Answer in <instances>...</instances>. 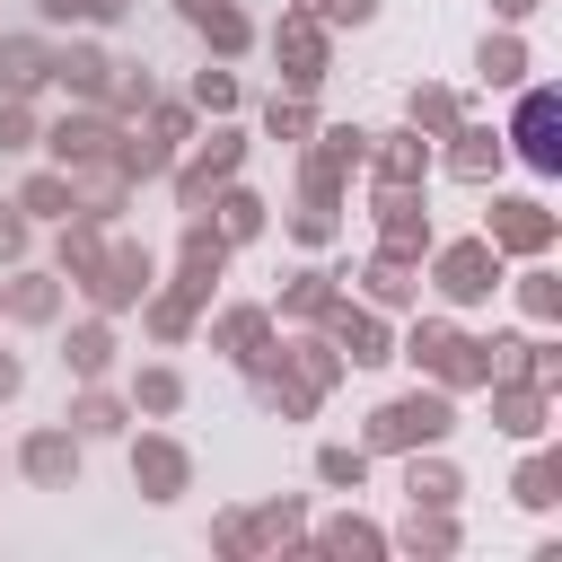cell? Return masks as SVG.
Returning a JSON list of instances; mask_svg holds the SVG:
<instances>
[{"mask_svg": "<svg viewBox=\"0 0 562 562\" xmlns=\"http://www.w3.org/2000/svg\"><path fill=\"white\" fill-rule=\"evenodd\" d=\"M176 9H184V18H193V26H202V18H211V9H220V0H176Z\"/></svg>", "mask_w": 562, "mask_h": 562, "instance_id": "32", "label": "cell"}, {"mask_svg": "<svg viewBox=\"0 0 562 562\" xmlns=\"http://www.w3.org/2000/svg\"><path fill=\"white\" fill-rule=\"evenodd\" d=\"M0 395H18V360L9 351H0Z\"/></svg>", "mask_w": 562, "mask_h": 562, "instance_id": "31", "label": "cell"}, {"mask_svg": "<svg viewBox=\"0 0 562 562\" xmlns=\"http://www.w3.org/2000/svg\"><path fill=\"white\" fill-rule=\"evenodd\" d=\"M79 430H123V413H114L105 395H88V404H79Z\"/></svg>", "mask_w": 562, "mask_h": 562, "instance_id": "29", "label": "cell"}, {"mask_svg": "<svg viewBox=\"0 0 562 562\" xmlns=\"http://www.w3.org/2000/svg\"><path fill=\"white\" fill-rule=\"evenodd\" d=\"M562 105H553V88H527V105H518V158L527 167H562Z\"/></svg>", "mask_w": 562, "mask_h": 562, "instance_id": "2", "label": "cell"}, {"mask_svg": "<svg viewBox=\"0 0 562 562\" xmlns=\"http://www.w3.org/2000/svg\"><path fill=\"white\" fill-rule=\"evenodd\" d=\"M544 237H553L544 202H492V246H518V255H536Z\"/></svg>", "mask_w": 562, "mask_h": 562, "instance_id": "4", "label": "cell"}, {"mask_svg": "<svg viewBox=\"0 0 562 562\" xmlns=\"http://www.w3.org/2000/svg\"><path fill=\"white\" fill-rule=\"evenodd\" d=\"M193 97H202V105H237V79H228V70H202Z\"/></svg>", "mask_w": 562, "mask_h": 562, "instance_id": "25", "label": "cell"}, {"mask_svg": "<svg viewBox=\"0 0 562 562\" xmlns=\"http://www.w3.org/2000/svg\"><path fill=\"white\" fill-rule=\"evenodd\" d=\"M325 544H334V553H378V536H369V527H351V518H342V527H325Z\"/></svg>", "mask_w": 562, "mask_h": 562, "instance_id": "27", "label": "cell"}, {"mask_svg": "<svg viewBox=\"0 0 562 562\" xmlns=\"http://www.w3.org/2000/svg\"><path fill=\"white\" fill-rule=\"evenodd\" d=\"M9 255H26V211H18V202H0V263H9Z\"/></svg>", "mask_w": 562, "mask_h": 562, "instance_id": "24", "label": "cell"}, {"mask_svg": "<svg viewBox=\"0 0 562 562\" xmlns=\"http://www.w3.org/2000/svg\"><path fill=\"white\" fill-rule=\"evenodd\" d=\"M132 474L149 483V501H176V483H184V457H176L167 439H140V448H132Z\"/></svg>", "mask_w": 562, "mask_h": 562, "instance_id": "6", "label": "cell"}, {"mask_svg": "<svg viewBox=\"0 0 562 562\" xmlns=\"http://www.w3.org/2000/svg\"><path fill=\"white\" fill-rule=\"evenodd\" d=\"M53 70H61V88H79V97H88V88L105 79V53H88V44H79V53H61Z\"/></svg>", "mask_w": 562, "mask_h": 562, "instance_id": "13", "label": "cell"}, {"mask_svg": "<svg viewBox=\"0 0 562 562\" xmlns=\"http://www.w3.org/2000/svg\"><path fill=\"white\" fill-rule=\"evenodd\" d=\"M35 79H44V44H35V35H9V44H0V88L26 97Z\"/></svg>", "mask_w": 562, "mask_h": 562, "instance_id": "8", "label": "cell"}, {"mask_svg": "<svg viewBox=\"0 0 562 562\" xmlns=\"http://www.w3.org/2000/svg\"><path fill=\"white\" fill-rule=\"evenodd\" d=\"M105 351H114V342H105V325H79V334H70V351H61V360H70V369H79V378H97V369H105Z\"/></svg>", "mask_w": 562, "mask_h": 562, "instance_id": "12", "label": "cell"}, {"mask_svg": "<svg viewBox=\"0 0 562 562\" xmlns=\"http://www.w3.org/2000/svg\"><path fill=\"white\" fill-rule=\"evenodd\" d=\"M140 404H149V413H176V404H184L176 369H149V378H140Z\"/></svg>", "mask_w": 562, "mask_h": 562, "instance_id": "18", "label": "cell"}, {"mask_svg": "<svg viewBox=\"0 0 562 562\" xmlns=\"http://www.w3.org/2000/svg\"><path fill=\"white\" fill-rule=\"evenodd\" d=\"M492 9H501V18H527V9H536V0H492Z\"/></svg>", "mask_w": 562, "mask_h": 562, "instance_id": "33", "label": "cell"}, {"mask_svg": "<svg viewBox=\"0 0 562 562\" xmlns=\"http://www.w3.org/2000/svg\"><path fill=\"white\" fill-rule=\"evenodd\" d=\"M404 483H413V501H430V509H448V501H457V474H448V465H430V474L413 465Z\"/></svg>", "mask_w": 562, "mask_h": 562, "instance_id": "16", "label": "cell"}, {"mask_svg": "<svg viewBox=\"0 0 562 562\" xmlns=\"http://www.w3.org/2000/svg\"><path fill=\"white\" fill-rule=\"evenodd\" d=\"M413 123H430V132H448V123H457V97H439V88H422V97H413Z\"/></svg>", "mask_w": 562, "mask_h": 562, "instance_id": "19", "label": "cell"}, {"mask_svg": "<svg viewBox=\"0 0 562 562\" xmlns=\"http://www.w3.org/2000/svg\"><path fill=\"white\" fill-rule=\"evenodd\" d=\"M0 149H35V114L26 105H0Z\"/></svg>", "mask_w": 562, "mask_h": 562, "instance_id": "22", "label": "cell"}, {"mask_svg": "<svg viewBox=\"0 0 562 562\" xmlns=\"http://www.w3.org/2000/svg\"><path fill=\"white\" fill-rule=\"evenodd\" d=\"M518 501H527V509H553V465H544V457L518 474Z\"/></svg>", "mask_w": 562, "mask_h": 562, "instance_id": "21", "label": "cell"}, {"mask_svg": "<svg viewBox=\"0 0 562 562\" xmlns=\"http://www.w3.org/2000/svg\"><path fill=\"white\" fill-rule=\"evenodd\" d=\"M272 44H281V61H290V79H299V88H316V79H325V44H316V26H281Z\"/></svg>", "mask_w": 562, "mask_h": 562, "instance_id": "7", "label": "cell"}, {"mask_svg": "<svg viewBox=\"0 0 562 562\" xmlns=\"http://www.w3.org/2000/svg\"><path fill=\"white\" fill-rule=\"evenodd\" d=\"M220 211H228V237H255V220H263V202H255V193H228Z\"/></svg>", "mask_w": 562, "mask_h": 562, "instance_id": "23", "label": "cell"}, {"mask_svg": "<svg viewBox=\"0 0 562 562\" xmlns=\"http://www.w3.org/2000/svg\"><path fill=\"white\" fill-rule=\"evenodd\" d=\"M492 281H501V255H492V246H448V255H439V290H448V299H483Z\"/></svg>", "mask_w": 562, "mask_h": 562, "instance_id": "3", "label": "cell"}, {"mask_svg": "<svg viewBox=\"0 0 562 562\" xmlns=\"http://www.w3.org/2000/svg\"><path fill=\"white\" fill-rule=\"evenodd\" d=\"M448 395H404V404H386L378 422H369V439L378 448H430V439H448Z\"/></svg>", "mask_w": 562, "mask_h": 562, "instance_id": "1", "label": "cell"}, {"mask_svg": "<svg viewBox=\"0 0 562 562\" xmlns=\"http://www.w3.org/2000/svg\"><path fill=\"white\" fill-rule=\"evenodd\" d=\"M483 167H501V140H492V132H465V149H457V176H483Z\"/></svg>", "mask_w": 562, "mask_h": 562, "instance_id": "17", "label": "cell"}, {"mask_svg": "<svg viewBox=\"0 0 562 562\" xmlns=\"http://www.w3.org/2000/svg\"><path fill=\"white\" fill-rule=\"evenodd\" d=\"M140 290H149V255H114V263H105V281H97V299H105V307H123V299H140Z\"/></svg>", "mask_w": 562, "mask_h": 562, "instance_id": "9", "label": "cell"}, {"mask_svg": "<svg viewBox=\"0 0 562 562\" xmlns=\"http://www.w3.org/2000/svg\"><path fill=\"white\" fill-rule=\"evenodd\" d=\"M527 307H536V316H553V307H562V290H553V272H527Z\"/></svg>", "mask_w": 562, "mask_h": 562, "instance_id": "28", "label": "cell"}, {"mask_svg": "<svg viewBox=\"0 0 562 562\" xmlns=\"http://www.w3.org/2000/svg\"><path fill=\"white\" fill-rule=\"evenodd\" d=\"M360 465H369L360 448H325V457H316V474H325V483H360Z\"/></svg>", "mask_w": 562, "mask_h": 562, "instance_id": "20", "label": "cell"}, {"mask_svg": "<svg viewBox=\"0 0 562 562\" xmlns=\"http://www.w3.org/2000/svg\"><path fill=\"white\" fill-rule=\"evenodd\" d=\"M26 474H35V483H70V474H79V439L35 430V439H26Z\"/></svg>", "mask_w": 562, "mask_h": 562, "instance_id": "5", "label": "cell"}, {"mask_svg": "<svg viewBox=\"0 0 562 562\" xmlns=\"http://www.w3.org/2000/svg\"><path fill=\"white\" fill-rule=\"evenodd\" d=\"M342 342H351V360L369 369V360H386V334L369 325V316H342Z\"/></svg>", "mask_w": 562, "mask_h": 562, "instance_id": "15", "label": "cell"}, {"mask_svg": "<svg viewBox=\"0 0 562 562\" xmlns=\"http://www.w3.org/2000/svg\"><path fill=\"white\" fill-rule=\"evenodd\" d=\"M272 132H281V140H299V132H307V105H281V97H272Z\"/></svg>", "mask_w": 562, "mask_h": 562, "instance_id": "30", "label": "cell"}, {"mask_svg": "<svg viewBox=\"0 0 562 562\" xmlns=\"http://www.w3.org/2000/svg\"><path fill=\"white\" fill-rule=\"evenodd\" d=\"M9 307H18V316H53V290H44V281H18Z\"/></svg>", "mask_w": 562, "mask_h": 562, "instance_id": "26", "label": "cell"}, {"mask_svg": "<svg viewBox=\"0 0 562 562\" xmlns=\"http://www.w3.org/2000/svg\"><path fill=\"white\" fill-rule=\"evenodd\" d=\"M483 79H492V88H518V79H527V53H518L509 35H483Z\"/></svg>", "mask_w": 562, "mask_h": 562, "instance_id": "10", "label": "cell"}, {"mask_svg": "<svg viewBox=\"0 0 562 562\" xmlns=\"http://www.w3.org/2000/svg\"><path fill=\"white\" fill-rule=\"evenodd\" d=\"M18 211H35V220H53V211H70V176H26V193H18Z\"/></svg>", "mask_w": 562, "mask_h": 562, "instance_id": "11", "label": "cell"}, {"mask_svg": "<svg viewBox=\"0 0 562 562\" xmlns=\"http://www.w3.org/2000/svg\"><path fill=\"white\" fill-rule=\"evenodd\" d=\"M53 149H61V158H97V149H105V123H61Z\"/></svg>", "mask_w": 562, "mask_h": 562, "instance_id": "14", "label": "cell"}]
</instances>
